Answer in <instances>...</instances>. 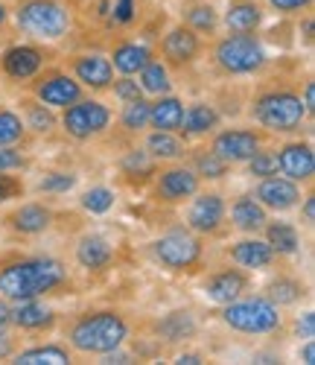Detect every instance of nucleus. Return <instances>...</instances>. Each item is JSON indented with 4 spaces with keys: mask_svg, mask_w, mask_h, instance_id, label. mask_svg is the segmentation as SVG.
<instances>
[{
    "mask_svg": "<svg viewBox=\"0 0 315 365\" xmlns=\"http://www.w3.org/2000/svg\"><path fill=\"white\" fill-rule=\"evenodd\" d=\"M26 91L36 100H41L44 106L56 108V111L68 108L71 103L85 97V88L71 76L68 68H61V65H44L33 79L26 82Z\"/></svg>",
    "mask_w": 315,
    "mask_h": 365,
    "instance_id": "nucleus-14",
    "label": "nucleus"
},
{
    "mask_svg": "<svg viewBox=\"0 0 315 365\" xmlns=\"http://www.w3.org/2000/svg\"><path fill=\"white\" fill-rule=\"evenodd\" d=\"M202 190V178L193 173V167L187 161H170L167 167H158V173L152 175V202L167 205V207H178L187 205L193 193Z\"/></svg>",
    "mask_w": 315,
    "mask_h": 365,
    "instance_id": "nucleus-11",
    "label": "nucleus"
},
{
    "mask_svg": "<svg viewBox=\"0 0 315 365\" xmlns=\"http://www.w3.org/2000/svg\"><path fill=\"white\" fill-rule=\"evenodd\" d=\"M219 322L239 336H272L283 324V313L266 295H239L231 304H222Z\"/></svg>",
    "mask_w": 315,
    "mask_h": 365,
    "instance_id": "nucleus-7",
    "label": "nucleus"
},
{
    "mask_svg": "<svg viewBox=\"0 0 315 365\" xmlns=\"http://www.w3.org/2000/svg\"><path fill=\"white\" fill-rule=\"evenodd\" d=\"M61 324L65 333V345L76 354V356H103L114 348L129 345L132 336V324L120 310L114 307H93V310H82Z\"/></svg>",
    "mask_w": 315,
    "mask_h": 365,
    "instance_id": "nucleus-2",
    "label": "nucleus"
},
{
    "mask_svg": "<svg viewBox=\"0 0 315 365\" xmlns=\"http://www.w3.org/2000/svg\"><path fill=\"white\" fill-rule=\"evenodd\" d=\"M114 123V108L105 106L97 97H82L76 103H71L68 108H61L58 114V129L65 138H71L73 143H91L108 135Z\"/></svg>",
    "mask_w": 315,
    "mask_h": 365,
    "instance_id": "nucleus-8",
    "label": "nucleus"
},
{
    "mask_svg": "<svg viewBox=\"0 0 315 365\" xmlns=\"http://www.w3.org/2000/svg\"><path fill=\"white\" fill-rule=\"evenodd\" d=\"M21 333H12V327L9 330H0V362H9L12 356H15V351L21 348Z\"/></svg>",
    "mask_w": 315,
    "mask_h": 365,
    "instance_id": "nucleus-47",
    "label": "nucleus"
},
{
    "mask_svg": "<svg viewBox=\"0 0 315 365\" xmlns=\"http://www.w3.org/2000/svg\"><path fill=\"white\" fill-rule=\"evenodd\" d=\"M181 24L190 26L193 33H199L205 41L216 38L222 24H219V9L210 0H184L181 4Z\"/></svg>",
    "mask_w": 315,
    "mask_h": 365,
    "instance_id": "nucleus-28",
    "label": "nucleus"
},
{
    "mask_svg": "<svg viewBox=\"0 0 315 365\" xmlns=\"http://www.w3.org/2000/svg\"><path fill=\"white\" fill-rule=\"evenodd\" d=\"M68 4H71V6H85L88 0H68Z\"/></svg>",
    "mask_w": 315,
    "mask_h": 365,
    "instance_id": "nucleus-56",
    "label": "nucleus"
},
{
    "mask_svg": "<svg viewBox=\"0 0 315 365\" xmlns=\"http://www.w3.org/2000/svg\"><path fill=\"white\" fill-rule=\"evenodd\" d=\"M199 289L210 304H219V307H222V304H231L251 289V272H245L234 263L216 266L207 272V275H202Z\"/></svg>",
    "mask_w": 315,
    "mask_h": 365,
    "instance_id": "nucleus-17",
    "label": "nucleus"
},
{
    "mask_svg": "<svg viewBox=\"0 0 315 365\" xmlns=\"http://www.w3.org/2000/svg\"><path fill=\"white\" fill-rule=\"evenodd\" d=\"M245 173L251 175V178H266V175H274L277 173V158H274V146L272 143H266V146H260L254 155H251L248 161H245Z\"/></svg>",
    "mask_w": 315,
    "mask_h": 365,
    "instance_id": "nucleus-42",
    "label": "nucleus"
},
{
    "mask_svg": "<svg viewBox=\"0 0 315 365\" xmlns=\"http://www.w3.org/2000/svg\"><path fill=\"white\" fill-rule=\"evenodd\" d=\"M199 330L202 324L193 316V310H170L149 322V339L164 342V345H187L190 339L199 336Z\"/></svg>",
    "mask_w": 315,
    "mask_h": 365,
    "instance_id": "nucleus-22",
    "label": "nucleus"
},
{
    "mask_svg": "<svg viewBox=\"0 0 315 365\" xmlns=\"http://www.w3.org/2000/svg\"><path fill=\"white\" fill-rule=\"evenodd\" d=\"M260 295H266L272 304H277V307L283 310V307H298L301 301H306L309 292H306V284L301 278L289 275V272H277L274 278L266 281Z\"/></svg>",
    "mask_w": 315,
    "mask_h": 365,
    "instance_id": "nucleus-32",
    "label": "nucleus"
},
{
    "mask_svg": "<svg viewBox=\"0 0 315 365\" xmlns=\"http://www.w3.org/2000/svg\"><path fill=\"white\" fill-rule=\"evenodd\" d=\"M219 126H222V111H219L213 103H207V100L184 103V120H181L178 135H181L187 143L210 138Z\"/></svg>",
    "mask_w": 315,
    "mask_h": 365,
    "instance_id": "nucleus-24",
    "label": "nucleus"
},
{
    "mask_svg": "<svg viewBox=\"0 0 315 365\" xmlns=\"http://www.w3.org/2000/svg\"><path fill=\"white\" fill-rule=\"evenodd\" d=\"M210 65L225 79L260 76L269 68V53L260 33H225L210 38Z\"/></svg>",
    "mask_w": 315,
    "mask_h": 365,
    "instance_id": "nucleus-4",
    "label": "nucleus"
},
{
    "mask_svg": "<svg viewBox=\"0 0 315 365\" xmlns=\"http://www.w3.org/2000/svg\"><path fill=\"white\" fill-rule=\"evenodd\" d=\"M298 207H301V222H304L306 228H312V225H315V196H312V190H309L306 196H301Z\"/></svg>",
    "mask_w": 315,
    "mask_h": 365,
    "instance_id": "nucleus-48",
    "label": "nucleus"
},
{
    "mask_svg": "<svg viewBox=\"0 0 315 365\" xmlns=\"http://www.w3.org/2000/svg\"><path fill=\"white\" fill-rule=\"evenodd\" d=\"M312 4L315 0H263V6L280 18H301V15L312 12Z\"/></svg>",
    "mask_w": 315,
    "mask_h": 365,
    "instance_id": "nucleus-46",
    "label": "nucleus"
},
{
    "mask_svg": "<svg viewBox=\"0 0 315 365\" xmlns=\"http://www.w3.org/2000/svg\"><path fill=\"white\" fill-rule=\"evenodd\" d=\"M269 217L272 214L254 199V193H239L228 207V220H231L228 225L239 234H260Z\"/></svg>",
    "mask_w": 315,
    "mask_h": 365,
    "instance_id": "nucleus-27",
    "label": "nucleus"
},
{
    "mask_svg": "<svg viewBox=\"0 0 315 365\" xmlns=\"http://www.w3.org/2000/svg\"><path fill=\"white\" fill-rule=\"evenodd\" d=\"M149 257L172 275H196L205 266L207 246L205 237L193 234L190 228H172L149 242Z\"/></svg>",
    "mask_w": 315,
    "mask_h": 365,
    "instance_id": "nucleus-6",
    "label": "nucleus"
},
{
    "mask_svg": "<svg viewBox=\"0 0 315 365\" xmlns=\"http://www.w3.org/2000/svg\"><path fill=\"white\" fill-rule=\"evenodd\" d=\"M53 58L56 50L44 47V41H15L0 50V76L12 85H26Z\"/></svg>",
    "mask_w": 315,
    "mask_h": 365,
    "instance_id": "nucleus-12",
    "label": "nucleus"
},
{
    "mask_svg": "<svg viewBox=\"0 0 315 365\" xmlns=\"http://www.w3.org/2000/svg\"><path fill=\"white\" fill-rule=\"evenodd\" d=\"M12 21L21 36L53 44L73 33L76 12L68 0H15Z\"/></svg>",
    "mask_w": 315,
    "mask_h": 365,
    "instance_id": "nucleus-5",
    "label": "nucleus"
},
{
    "mask_svg": "<svg viewBox=\"0 0 315 365\" xmlns=\"http://www.w3.org/2000/svg\"><path fill=\"white\" fill-rule=\"evenodd\" d=\"M61 68H68L71 76L85 88L91 94H105L114 82V68L108 62V56L100 50H85V53H71L65 56Z\"/></svg>",
    "mask_w": 315,
    "mask_h": 365,
    "instance_id": "nucleus-16",
    "label": "nucleus"
},
{
    "mask_svg": "<svg viewBox=\"0 0 315 365\" xmlns=\"http://www.w3.org/2000/svg\"><path fill=\"white\" fill-rule=\"evenodd\" d=\"M205 47L207 41L193 33L190 26H184L181 21L175 26H170L164 36H158V47H155V56L161 58V62L175 71V73H187L199 65V58L205 56Z\"/></svg>",
    "mask_w": 315,
    "mask_h": 365,
    "instance_id": "nucleus-10",
    "label": "nucleus"
},
{
    "mask_svg": "<svg viewBox=\"0 0 315 365\" xmlns=\"http://www.w3.org/2000/svg\"><path fill=\"white\" fill-rule=\"evenodd\" d=\"M161 21H167V18H164V12H158V15H155V24H161ZM143 38L152 41V26H143Z\"/></svg>",
    "mask_w": 315,
    "mask_h": 365,
    "instance_id": "nucleus-55",
    "label": "nucleus"
},
{
    "mask_svg": "<svg viewBox=\"0 0 315 365\" xmlns=\"http://www.w3.org/2000/svg\"><path fill=\"white\" fill-rule=\"evenodd\" d=\"M117 260V249L114 242L100 234V231H85L76 237L73 242V263L79 269H85L88 275L93 272V275H100V272H108Z\"/></svg>",
    "mask_w": 315,
    "mask_h": 365,
    "instance_id": "nucleus-20",
    "label": "nucleus"
},
{
    "mask_svg": "<svg viewBox=\"0 0 315 365\" xmlns=\"http://www.w3.org/2000/svg\"><path fill=\"white\" fill-rule=\"evenodd\" d=\"M143 149L158 161V164H170V161H184V152H187V143L178 132H161V129H146L143 135Z\"/></svg>",
    "mask_w": 315,
    "mask_h": 365,
    "instance_id": "nucleus-30",
    "label": "nucleus"
},
{
    "mask_svg": "<svg viewBox=\"0 0 315 365\" xmlns=\"http://www.w3.org/2000/svg\"><path fill=\"white\" fill-rule=\"evenodd\" d=\"M26 143H29V129L24 126L18 108L0 106V146H26Z\"/></svg>",
    "mask_w": 315,
    "mask_h": 365,
    "instance_id": "nucleus-39",
    "label": "nucleus"
},
{
    "mask_svg": "<svg viewBox=\"0 0 315 365\" xmlns=\"http://www.w3.org/2000/svg\"><path fill=\"white\" fill-rule=\"evenodd\" d=\"M117 129H120V135L138 140L149 129V100L140 97L135 103H125L117 114Z\"/></svg>",
    "mask_w": 315,
    "mask_h": 365,
    "instance_id": "nucleus-38",
    "label": "nucleus"
},
{
    "mask_svg": "<svg viewBox=\"0 0 315 365\" xmlns=\"http://www.w3.org/2000/svg\"><path fill=\"white\" fill-rule=\"evenodd\" d=\"M254 199L269 210V214H289V210L298 207L301 202V185L286 175H266V178H257V185H254Z\"/></svg>",
    "mask_w": 315,
    "mask_h": 365,
    "instance_id": "nucleus-19",
    "label": "nucleus"
},
{
    "mask_svg": "<svg viewBox=\"0 0 315 365\" xmlns=\"http://www.w3.org/2000/svg\"><path fill=\"white\" fill-rule=\"evenodd\" d=\"M79 185V175L73 173V170H50V173H44V178L38 181V193L41 196H65V193H71L73 187Z\"/></svg>",
    "mask_w": 315,
    "mask_h": 365,
    "instance_id": "nucleus-41",
    "label": "nucleus"
},
{
    "mask_svg": "<svg viewBox=\"0 0 315 365\" xmlns=\"http://www.w3.org/2000/svg\"><path fill=\"white\" fill-rule=\"evenodd\" d=\"M155 56V47H149L146 41H135V38H117L108 50V62L114 68V73L123 76H138V71Z\"/></svg>",
    "mask_w": 315,
    "mask_h": 365,
    "instance_id": "nucleus-26",
    "label": "nucleus"
},
{
    "mask_svg": "<svg viewBox=\"0 0 315 365\" xmlns=\"http://www.w3.org/2000/svg\"><path fill=\"white\" fill-rule=\"evenodd\" d=\"M260 237L272 246V252L277 257H292V255H301V228L295 222H286V220H272L263 225Z\"/></svg>",
    "mask_w": 315,
    "mask_h": 365,
    "instance_id": "nucleus-33",
    "label": "nucleus"
},
{
    "mask_svg": "<svg viewBox=\"0 0 315 365\" xmlns=\"http://www.w3.org/2000/svg\"><path fill=\"white\" fill-rule=\"evenodd\" d=\"M12 327V304L0 295V330H9Z\"/></svg>",
    "mask_w": 315,
    "mask_h": 365,
    "instance_id": "nucleus-51",
    "label": "nucleus"
},
{
    "mask_svg": "<svg viewBox=\"0 0 315 365\" xmlns=\"http://www.w3.org/2000/svg\"><path fill=\"white\" fill-rule=\"evenodd\" d=\"M248 117L274 138L301 132V126L309 120L301 100V88L283 79H269L257 85V91L248 100Z\"/></svg>",
    "mask_w": 315,
    "mask_h": 365,
    "instance_id": "nucleus-3",
    "label": "nucleus"
},
{
    "mask_svg": "<svg viewBox=\"0 0 315 365\" xmlns=\"http://www.w3.org/2000/svg\"><path fill=\"white\" fill-rule=\"evenodd\" d=\"M184 161L193 167V173L202 178V181H222V178H228L231 175V164L228 161H222L216 155V152H210L207 146H187V152H184Z\"/></svg>",
    "mask_w": 315,
    "mask_h": 365,
    "instance_id": "nucleus-36",
    "label": "nucleus"
},
{
    "mask_svg": "<svg viewBox=\"0 0 315 365\" xmlns=\"http://www.w3.org/2000/svg\"><path fill=\"white\" fill-rule=\"evenodd\" d=\"M295 333L301 339H312L315 336V313H304L298 322H295Z\"/></svg>",
    "mask_w": 315,
    "mask_h": 365,
    "instance_id": "nucleus-49",
    "label": "nucleus"
},
{
    "mask_svg": "<svg viewBox=\"0 0 315 365\" xmlns=\"http://www.w3.org/2000/svg\"><path fill=\"white\" fill-rule=\"evenodd\" d=\"M184 228H190L193 234L213 240L222 237L228 228V202L219 190H199L190 196L184 210Z\"/></svg>",
    "mask_w": 315,
    "mask_h": 365,
    "instance_id": "nucleus-13",
    "label": "nucleus"
},
{
    "mask_svg": "<svg viewBox=\"0 0 315 365\" xmlns=\"http://www.w3.org/2000/svg\"><path fill=\"white\" fill-rule=\"evenodd\" d=\"M184 120V100L175 94H164L149 100V129L161 132H178Z\"/></svg>",
    "mask_w": 315,
    "mask_h": 365,
    "instance_id": "nucleus-35",
    "label": "nucleus"
},
{
    "mask_svg": "<svg viewBox=\"0 0 315 365\" xmlns=\"http://www.w3.org/2000/svg\"><path fill=\"white\" fill-rule=\"evenodd\" d=\"M33 167V158L24 152V146H0V173H26Z\"/></svg>",
    "mask_w": 315,
    "mask_h": 365,
    "instance_id": "nucleus-43",
    "label": "nucleus"
},
{
    "mask_svg": "<svg viewBox=\"0 0 315 365\" xmlns=\"http://www.w3.org/2000/svg\"><path fill=\"white\" fill-rule=\"evenodd\" d=\"M26 196V181L21 173H0V207L15 202V199H24Z\"/></svg>",
    "mask_w": 315,
    "mask_h": 365,
    "instance_id": "nucleus-45",
    "label": "nucleus"
},
{
    "mask_svg": "<svg viewBox=\"0 0 315 365\" xmlns=\"http://www.w3.org/2000/svg\"><path fill=\"white\" fill-rule=\"evenodd\" d=\"M225 257H228L234 266L245 269V272H266V269L277 266V260H280L260 234H242V240L228 242Z\"/></svg>",
    "mask_w": 315,
    "mask_h": 365,
    "instance_id": "nucleus-23",
    "label": "nucleus"
},
{
    "mask_svg": "<svg viewBox=\"0 0 315 365\" xmlns=\"http://www.w3.org/2000/svg\"><path fill=\"white\" fill-rule=\"evenodd\" d=\"M58 322H61V313H56L50 304H44V298L12 304V327L21 336H44V333H53L58 327Z\"/></svg>",
    "mask_w": 315,
    "mask_h": 365,
    "instance_id": "nucleus-21",
    "label": "nucleus"
},
{
    "mask_svg": "<svg viewBox=\"0 0 315 365\" xmlns=\"http://www.w3.org/2000/svg\"><path fill=\"white\" fill-rule=\"evenodd\" d=\"M9 24H12V6L6 0H0V33H6Z\"/></svg>",
    "mask_w": 315,
    "mask_h": 365,
    "instance_id": "nucleus-53",
    "label": "nucleus"
},
{
    "mask_svg": "<svg viewBox=\"0 0 315 365\" xmlns=\"http://www.w3.org/2000/svg\"><path fill=\"white\" fill-rule=\"evenodd\" d=\"M18 114L24 120V126L29 129V135H36V138H47L58 129V114L56 108L44 106L41 100H36L33 94H24L18 100Z\"/></svg>",
    "mask_w": 315,
    "mask_h": 365,
    "instance_id": "nucleus-29",
    "label": "nucleus"
},
{
    "mask_svg": "<svg viewBox=\"0 0 315 365\" xmlns=\"http://www.w3.org/2000/svg\"><path fill=\"white\" fill-rule=\"evenodd\" d=\"M111 94H114V100L120 103V106H125V103H135V100H140V97H146L143 94V88L138 85V79L135 76H123V73H117L114 76V82H111Z\"/></svg>",
    "mask_w": 315,
    "mask_h": 365,
    "instance_id": "nucleus-44",
    "label": "nucleus"
},
{
    "mask_svg": "<svg viewBox=\"0 0 315 365\" xmlns=\"http://www.w3.org/2000/svg\"><path fill=\"white\" fill-rule=\"evenodd\" d=\"M274 158H277V173L286 175L292 181H298L301 187H312V178H315V152L309 140H286L274 146Z\"/></svg>",
    "mask_w": 315,
    "mask_h": 365,
    "instance_id": "nucleus-18",
    "label": "nucleus"
},
{
    "mask_svg": "<svg viewBox=\"0 0 315 365\" xmlns=\"http://www.w3.org/2000/svg\"><path fill=\"white\" fill-rule=\"evenodd\" d=\"M301 100H304L306 114L312 117V111H315V82H312V76H306V82H304V94H301Z\"/></svg>",
    "mask_w": 315,
    "mask_h": 365,
    "instance_id": "nucleus-50",
    "label": "nucleus"
},
{
    "mask_svg": "<svg viewBox=\"0 0 315 365\" xmlns=\"http://www.w3.org/2000/svg\"><path fill=\"white\" fill-rule=\"evenodd\" d=\"M175 359H178L181 365H184V362H187V365H196V362H205V356H202V354H190V351H181V354H178Z\"/></svg>",
    "mask_w": 315,
    "mask_h": 365,
    "instance_id": "nucleus-54",
    "label": "nucleus"
},
{
    "mask_svg": "<svg viewBox=\"0 0 315 365\" xmlns=\"http://www.w3.org/2000/svg\"><path fill=\"white\" fill-rule=\"evenodd\" d=\"M120 175H123V181L129 187H140L146 178H152L155 173H158V164L149 152L143 149V146H132L129 152H123V158H120Z\"/></svg>",
    "mask_w": 315,
    "mask_h": 365,
    "instance_id": "nucleus-34",
    "label": "nucleus"
},
{
    "mask_svg": "<svg viewBox=\"0 0 315 365\" xmlns=\"http://www.w3.org/2000/svg\"><path fill=\"white\" fill-rule=\"evenodd\" d=\"M56 220H58L56 207L47 202H18L12 210L0 217V225L18 240H36L53 231Z\"/></svg>",
    "mask_w": 315,
    "mask_h": 365,
    "instance_id": "nucleus-15",
    "label": "nucleus"
},
{
    "mask_svg": "<svg viewBox=\"0 0 315 365\" xmlns=\"http://www.w3.org/2000/svg\"><path fill=\"white\" fill-rule=\"evenodd\" d=\"M114 205H117V193H114L111 187H105V185H93V187H88V190L79 196V207L85 210V214H91V217L108 214Z\"/></svg>",
    "mask_w": 315,
    "mask_h": 365,
    "instance_id": "nucleus-40",
    "label": "nucleus"
},
{
    "mask_svg": "<svg viewBox=\"0 0 315 365\" xmlns=\"http://www.w3.org/2000/svg\"><path fill=\"white\" fill-rule=\"evenodd\" d=\"M76 354L65 342H38L29 348H18L9 362L15 365H71Z\"/></svg>",
    "mask_w": 315,
    "mask_h": 365,
    "instance_id": "nucleus-31",
    "label": "nucleus"
},
{
    "mask_svg": "<svg viewBox=\"0 0 315 365\" xmlns=\"http://www.w3.org/2000/svg\"><path fill=\"white\" fill-rule=\"evenodd\" d=\"M138 85L143 88V94L146 97H164V94H172V71L161 62V58L158 56H152L149 62L138 71Z\"/></svg>",
    "mask_w": 315,
    "mask_h": 365,
    "instance_id": "nucleus-37",
    "label": "nucleus"
},
{
    "mask_svg": "<svg viewBox=\"0 0 315 365\" xmlns=\"http://www.w3.org/2000/svg\"><path fill=\"white\" fill-rule=\"evenodd\" d=\"M274 135L260 129V126H219L210 138H207V149L216 152L222 161H228L231 167L245 164L260 146L272 143Z\"/></svg>",
    "mask_w": 315,
    "mask_h": 365,
    "instance_id": "nucleus-9",
    "label": "nucleus"
},
{
    "mask_svg": "<svg viewBox=\"0 0 315 365\" xmlns=\"http://www.w3.org/2000/svg\"><path fill=\"white\" fill-rule=\"evenodd\" d=\"M263 21V0H225V12H219V24L225 26V33H260Z\"/></svg>",
    "mask_w": 315,
    "mask_h": 365,
    "instance_id": "nucleus-25",
    "label": "nucleus"
},
{
    "mask_svg": "<svg viewBox=\"0 0 315 365\" xmlns=\"http://www.w3.org/2000/svg\"><path fill=\"white\" fill-rule=\"evenodd\" d=\"M298 359H301L304 365H312V362H315V342H312V339H304V345L298 348Z\"/></svg>",
    "mask_w": 315,
    "mask_h": 365,
    "instance_id": "nucleus-52",
    "label": "nucleus"
},
{
    "mask_svg": "<svg viewBox=\"0 0 315 365\" xmlns=\"http://www.w3.org/2000/svg\"><path fill=\"white\" fill-rule=\"evenodd\" d=\"M73 289V275L68 263L56 255H6L0 257V295L9 304L29 298L68 295Z\"/></svg>",
    "mask_w": 315,
    "mask_h": 365,
    "instance_id": "nucleus-1",
    "label": "nucleus"
}]
</instances>
